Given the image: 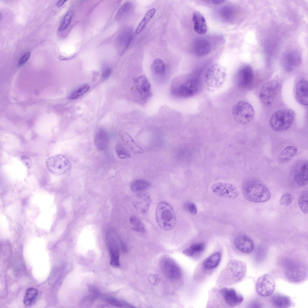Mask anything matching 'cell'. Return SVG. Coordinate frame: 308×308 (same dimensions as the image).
<instances>
[{
    "label": "cell",
    "mask_w": 308,
    "mask_h": 308,
    "mask_svg": "<svg viewBox=\"0 0 308 308\" xmlns=\"http://www.w3.org/2000/svg\"><path fill=\"white\" fill-rule=\"evenodd\" d=\"M242 192L245 198L254 203H263L268 201L271 193L267 187L261 182L256 180H248L244 183Z\"/></svg>",
    "instance_id": "6da1fadb"
},
{
    "label": "cell",
    "mask_w": 308,
    "mask_h": 308,
    "mask_svg": "<svg viewBox=\"0 0 308 308\" xmlns=\"http://www.w3.org/2000/svg\"><path fill=\"white\" fill-rule=\"evenodd\" d=\"M156 218L160 228L165 231L173 229L176 223V217L174 211L168 202L164 201L159 202L156 211Z\"/></svg>",
    "instance_id": "7a4b0ae2"
},
{
    "label": "cell",
    "mask_w": 308,
    "mask_h": 308,
    "mask_svg": "<svg viewBox=\"0 0 308 308\" xmlns=\"http://www.w3.org/2000/svg\"><path fill=\"white\" fill-rule=\"evenodd\" d=\"M295 116L291 109L279 110L271 117L269 124L271 128L276 132H282L288 129L292 125Z\"/></svg>",
    "instance_id": "3957f363"
},
{
    "label": "cell",
    "mask_w": 308,
    "mask_h": 308,
    "mask_svg": "<svg viewBox=\"0 0 308 308\" xmlns=\"http://www.w3.org/2000/svg\"><path fill=\"white\" fill-rule=\"evenodd\" d=\"M308 166V162L305 159L299 160L293 165L288 178L291 186L299 187L307 184Z\"/></svg>",
    "instance_id": "277c9868"
},
{
    "label": "cell",
    "mask_w": 308,
    "mask_h": 308,
    "mask_svg": "<svg viewBox=\"0 0 308 308\" xmlns=\"http://www.w3.org/2000/svg\"><path fill=\"white\" fill-rule=\"evenodd\" d=\"M226 77V69L219 64L214 63L209 68L206 72L205 83L211 90H215L223 85Z\"/></svg>",
    "instance_id": "5b68a950"
},
{
    "label": "cell",
    "mask_w": 308,
    "mask_h": 308,
    "mask_svg": "<svg viewBox=\"0 0 308 308\" xmlns=\"http://www.w3.org/2000/svg\"><path fill=\"white\" fill-rule=\"evenodd\" d=\"M199 82L196 79H189L180 83L173 79L171 91L174 96L180 97H188L195 95L198 92Z\"/></svg>",
    "instance_id": "8992f818"
},
{
    "label": "cell",
    "mask_w": 308,
    "mask_h": 308,
    "mask_svg": "<svg viewBox=\"0 0 308 308\" xmlns=\"http://www.w3.org/2000/svg\"><path fill=\"white\" fill-rule=\"evenodd\" d=\"M232 113L236 122L245 125L248 123L253 119L254 112L251 104L245 101H240L233 107Z\"/></svg>",
    "instance_id": "52a82bcc"
},
{
    "label": "cell",
    "mask_w": 308,
    "mask_h": 308,
    "mask_svg": "<svg viewBox=\"0 0 308 308\" xmlns=\"http://www.w3.org/2000/svg\"><path fill=\"white\" fill-rule=\"evenodd\" d=\"M46 167L52 174L59 175L67 171L71 168L68 159L62 154H58L48 158L45 162Z\"/></svg>",
    "instance_id": "ba28073f"
},
{
    "label": "cell",
    "mask_w": 308,
    "mask_h": 308,
    "mask_svg": "<svg viewBox=\"0 0 308 308\" xmlns=\"http://www.w3.org/2000/svg\"><path fill=\"white\" fill-rule=\"evenodd\" d=\"M280 83L276 80L269 81L261 87L260 92V97L263 104L269 106L273 104L276 96L280 93Z\"/></svg>",
    "instance_id": "9c48e42d"
},
{
    "label": "cell",
    "mask_w": 308,
    "mask_h": 308,
    "mask_svg": "<svg viewBox=\"0 0 308 308\" xmlns=\"http://www.w3.org/2000/svg\"><path fill=\"white\" fill-rule=\"evenodd\" d=\"M134 95L139 102L146 103L151 95V85L146 76L140 75L134 79Z\"/></svg>",
    "instance_id": "30bf717a"
},
{
    "label": "cell",
    "mask_w": 308,
    "mask_h": 308,
    "mask_svg": "<svg viewBox=\"0 0 308 308\" xmlns=\"http://www.w3.org/2000/svg\"><path fill=\"white\" fill-rule=\"evenodd\" d=\"M285 275L289 281L299 283L303 281L307 276V268L301 263L292 262L286 267Z\"/></svg>",
    "instance_id": "8fae6325"
},
{
    "label": "cell",
    "mask_w": 308,
    "mask_h": 308,
    "mask_svg": "<svg viewBox=\"0 0 308 308\" xmlns=\"http://www.w3.org/2000/svg\"><path fill=\"white\" fill-rule=\"evenodd\" d=\"M213 193L220 197L235 199L239 195V192L233 185L226 183L217 182L213 184L211 187Z\"/></svg>",
    "instance_id": "7c38bea8"
},
{
    "label": "cell",
    "mask_w": 308,
    "mask_h": 308,
    "mask_svg": "<svg viewBox=\"0 0 308 308\" xmlns=\"http://www.w3.org/2000/svg\"><path fill=\"white\" fill-rule=\"evenodd\" d=\"M161 270L164 275L168 279L176 280L180 279L182 272L180 268L172 259L164 258L161 262Z\"/></svg>",
    "instance_id": "4fadbf2b"
},
{
    "label": "cell",
    "mask_w": 308,
    "mask_h": 308,
    "mask_svg": "<svg viewBox=\"0 0 308 308\" xmlns=\"http://www.w3.org/2000/svg\"><path fill=\"white\" fill-rule=\"evenodd\" d=\"M275 287L274 279L270 275L264 274L258 279L256 289L258 294L263 297H267L273 292Z\"/></svg>",
    "instance_id": "5bb4252c"
},
{
    "label": "cell",
    "mask_w": 308,
    "mask_h": 308,
    "mask_svg": "<svg viewBox=\"0 0 308 308\" xmlns=\"http://www.w3.org/2000/svg\"><path fill=\"white\" fill-rule=\"evenodd\" d=\"M133 36V30L131 27L126 26L122 29L116 41V48L119 54L122 55L127 49Z\"/></svg>",
    "instance_id": "9a60e30c"
},
{
    "label": "cell",
    "mask_w": 308,
    "mask_h": 308,
    "mask_svg": "<svg viewBox=\"0 0 308 308\" xmlns=\"http://www.w3.org/2000/svg\"><path fill=\"white\" fill-rule=\"evenodd\" d=\"M302 61L301 56L298 52L290 51L285 53L282 57V66L285 71L290 72L299 66Z\"/></svg>",
    "instance_id": "2e32d148"
},
{
    "label": "cell",
    "mask_w": 308,
    "mask_h": 308,
    "mask_svg": "<svg viewBox=\"0 0 308 308\" xmlns=\"http://www.w3.org/2000/svg\"><path fill=\"white\" fill-rule=\"evenodd\" d=\"M220 292L225 303L230 306H237L243 300L242 296L238 294L233 288H223L220 289Z\"/></svg>",
    "instance_id": "e0dca14e"
},
{
    "label": "cell",
    "mask_w": 308,
    "mask_h": 308,
    "mask_svg": "<svg viewBox=\"0 0 308 308\" xmlns=\"http://www.w3.org/2000/svg\"><path fill=\"white\" fill-rule=\"evenodd\" d=\"M237 82L239 87L244 88L249 86L254 79V74L251 67L245 66L241 68L237 74Z\"/></svg>",
    "instance_id": "ac0fdd59"
},
{
    "label": "cell",
    "mask_w": 308,
    "mask_h": 308,
    "mask_svg": "<svg viewBox=\"0 0 308 308\" xmlns=\"http://www.w3.org/2000/svg\"><path fill=\"white\" fill-rule=\"evenodd\" d=\"M151 200L149 195L146 193H138L134 201V207L142 214H146L148 212Z\"/></svg>",
    "instance_id": "d6986e66"
},
{
    "label": "cell",
    "mask_w": 308,
    "mask_h": 308,
    "mask_svg": "<svg viewBox=\"0 0 308 308\" xmlns=\"http://www.w3.org/2000/svg\"><path fill=\"white\" fill-rule=\"evenodd\" d=\"M235 246L240 252L245 254L251 252L254 248L252 240L247 236L242 235L237 236L234 241Z\"/></svg>",
    "instance_id": "ffe728a7"
},
{
    "label": "cell",
    "mask_w": 308,
    "mask_h": 308,
    "mask_svg": "<svg viewBox=\"0 0 308 308\" xmlns=\"http://www.w3.org/2000/svg\"><path fill=\"white\" fill-rule=\"evenodd\" d=\"M211 49L210 42L206 39L199 38L194 41L192 45V51L198 57L205 56L209 52Z\"/></svg>",
    "instance_id": "44dd1931"
},
{
    "label": "cell",
    "mask_w": 308,
    "mask_h": 308,
    "mask_svg": "<svg viewBox=\"0 0 308 308\" xmlns=\"http://www.w3.org/2000/svg\"><path fill=\"white\" fill-rule=\"evenodd\" d=\"M308 82L304 79L300 80L297 83L296 89V97L298 102L302 105L308 104Z\"/></svg>",
    "instance_id": "7402d4cb"
},
{
    "label": "cell",
    "mask_w": 308,
    "mask_h": 308,
    "mask_svg": "<svg viewBox=\"0 0 308 308\" xmlns=\"http://www.w3.org/2000/svg\"><path fill=\"white\" fill-rule=\"evenodd\" d=\"M194 29L196 32L200 35L205 34L208 29L206 21L204 17L199 12L194 11L192 14Z\"/></svg>",
    "instance_id": "603a6c76"
},
{
    "label": "cell",
    "mask_w": 308,
    "mask_h": 308,
    "mask_svg": "<svg viewBox=\"0 0 308 308\" xmlns=\"http://www.w3.org/2000/svg\"><path fill=\"white\" fill-rule=\"evenodd\" d=\"M94 141L95 145L99 150L106 149L108 146L109 137V135L104 129H99L95 134Z\"/></svg>",
    "instance_id": "cb8c5ba5"
},
{
    "label": "cell",
    "mask_w": 308,
    "mask_h": 308,
    "mask_svg": "<svg viewBox=\"0 0 308 308\" xmlns=\"http://www.w3.org/2000/svg\"><path fill=\"white\" fill-rule=\"evenodd\" d=\"M222 254L220 251L214 252L204 260L202 266L205 270H212L216 268L220 263Z\"/></svg>",
    "instance_id": "d4e9b609"
},
{
    "label": "cell",
    "mask_w": 308,
    "mask_h": 308,
    "mask_svg": "<svg viewBox=\"0 0 308 308\" xmlns=\"http://www.w3.org/2000/svg\"><path fill=\"white\" fill-rule=\"evenodd\" d=\"M297 150V148L295 146H286L281 152L278 156L279 163L282 164L287 163L296 154Z\"/></svg>",
    "instance_id": "484cf974"
},
{
    "label": "cell",
    "mask_w": 308,
    "mask_h": 308,
    "mask_svg": "<svg viewBox=\"0 0 308 308\" xmlns=\"http://www.w3.org/2000/svg\"><path fill=\"white\" fill-rule=\"evenodd\" d=\"M120 135L124 143L134 153L137 154L144 153L143 149L135 142L129 134L125 132L122 131L120 132Z\"/></svg>",
    "instance_id": "4316f807"
},
{
    "label": "cell",
    "mask_w": 308,
    "mask_h": 308,
    "mask_svg": "<svg viewBox=\"0 0 308 308\" xmlns=\"http://www.w3.org/2000/svg\"><path fill=\"white\" fill-rule=\"evenodd\" d=\"M272 302L275 307L280 308L289 307L291 304V300L288 297L279 294H276L273 297Z\"/></svg>",
    "instance_id": "83f0119b"
},
{
    "label": "cell",
    "mask_w": 308,
    "mask_h": 308,
    "mask_svg": "<svg viewBox=\"0 0 308 308\" xmlns=\"http://www.w3.org/2000/svg\"><path fill=\"white\" fill-rule=\"evenodd\" d=\"M151 186L150 183L143 179H137L133 181L131 185V191L136 193H140L148 189Z\"/></svg>",
    "instance_id": "f1b7e54d"
},
{
    "label": "cell",
    "mask_w": 308,
    "mask_h": 308,
    "mask_svg": "<svg viewBox=\"0 0 308 308\" xmlns=\"http://www.w3.org/2000/svg\"><path fill=\"white\" fill-rule=\"evenodd\" d=\"M134 8V5L132 2H126L119 9L116 15V19L119 20L125 18L132 12Z\"/></svg>",
    "instance_id": "f546056e"
},
{
    "label": "cell",
    "mask_w": 308,
    "mask_h": 308,
    "mask_svg": "<svg viewBox=\"0 0 308 308\" xmlns=\"http://www.w3.org/2000/svg\"><path fill=\"white\" fill-rule=\"evenodd\" d=\"M165 66L162 60L156 58L153 60L151 65L152 72L156 76L161 77L165 73Z\"/></svg>",
    "instance_id": "4dcf8cb0"
},
{
    "label": "cell",
    "mask_w": 308,
    "mask_h": 308,
    "mask_svg": "<svg viewBox=\"0 0 308 308\" xmlns=\"http://www.w3.org/2000/svg\"><path fill=\"white\" fill-rule=\"evenodd\" d=\"M205 244L203 243H195L184 250L183 253L189 257H192L196 254L203 252L205 249Z\"/></svg>",
    "instance_id": "1f68e13d"
},
{
    "label": "cell",
    "mask_w": 308,
    "mask_h": 308,
    "mask_svg": "<svg viewBox=\"0 0 308 308\" xmlns=\"http://www.w3.org/2000/svg\"><path fill=\"white\" fill-rule=\"evenodd\" d=\"M156 11V9H151L145 14L142 20L139 23L135 30V33L138 34L144 29L147 23L152 18Z\"/></svg>",
    "instance_id": "d6a6232c"
},
{
    "label": "cell",
    "mask_w": 308,
    "mask_h": 308,
    "mask_svg": "<svg viewBox=\"0 0 308 308\" xmlns=\"http://www.w3.org/2000/svg\"><path fill=\"white\" fill-rule=\"evenodd\" d=\"M130 224L132 229L134 231L140 233H144L146 229L142 221L137 217L133 216L129 220Z\"/></svg>",
    "instance_id": "836d02e7"
},
{
    "label": "cell",
    "mask_w": 308,
    "mask_h": 308,
    "mask_svg": "<svg viewBox=\"0 0 308 308\" xmlns=\"http://www.w3.org/2000/svg\"><path fill=\"white\" fill-rule=\"evenodd\" d=\"M38 291L37 289L32 288H28L26 291L23 302L26 306H29L33 302L37 297Z\"/></svg>",
    "instance_id": "e575fe53"
},
{
    "label": "cell",
    "mask_w": 308,
    "mask_h": 308,
    "mask_svg": "<svg viewBox=\"0 0 308 308\" xmlns=\"http://www.w3.org/2000/svg\"><path fill=\"white\" fill-rule=\"evenodd\" d=\"M308 193L307 191L302 192L298 200V204L300 209L305 214L308 213Z\"/></svg>",
    "instance_id": "d590c367"
},
{
    "label": "cell",
    "mask_w": 308,
    "mask_h": 308,
    "mask_svg": "<svg viewBox=\"0 0 308 308\" xmlns=\"http://www.w3.org/2000/svg\"><path fill=\"white\" fill-rule=\"evenodd\" d=\"M116 152L117 157L120 159L129 158L131 157L129 151L121 143H119L116 145Z\"/></svg>",
    "instance_id": "8d00e7d4"
},
{
    "label": "cell",
    "mask_w": 308,
    "mask_h": 308,
    "mask_svg": "<svg viewBox=\"0 0 308 308\" xmlns=\"http://www.w3.org/2000/svg\"><path fill=\"white\" fill-rule=\"evenodd\" d=\"M89 88V86L88 85H84L72 92L68 98L70 99H76L87 92Z\"/></svg>",
    "instance_id": "74e56055"
},
{
    "label": "cell",
    "mask_w": 308,
    "mask_h": 308,
    "mask_svg": "<svg viewBox=\"0 0 308 308\" xmlns=\"http://www.w3.org/2000/svg\"><path fill=\"white\" fill-rule=\"evenodd\" d=\"M293 198V196L290 193H286L281 197L279 200V203L282 205L288 206L291 203Z\"/></svg>",
    "instance_id": "f35d334b"
},
{
    "label": "cell",
    "mask_w": 308,
    "mask_h": 308,
    "mask_svg": "<svg viewBox=\"0 0 308 308\" xmlns=\"http://www.w3.org/2000/svg\"><path fill=\"white\" fill-rule=\"evenodd\" d=\"M72 19V16L69 14H66L64 17L62 22L58 30L63 31L66 29L70 24Z\"/></svg>",
    "instance_id": "ab89813d"
},
{
    "label": "cell",
    "mask_w": 308,
    "mask_h": 308,
    "mask_svg": "<svg viewBox=\"0 0 308 308\" xmlns=\"http://www.w3.org/2000/svg\"><path fill=\"white\" fill-rule=\"evenodd\" d=\"M111 256L110 264L116 266L119 265V251H109Z\"/></svg>",
    "instance_id": "60d3db41"
},
{
    "label": "cell",
    "mask_w": 308,
    "mask_h": 308,
    "mask_svg": "<svg viewBox=\"0 0 308 308\" xmlns=\"http://www.w3.org/2000/svg\"><path fill=\"white\" fill-rule=\"evenodd\" d=\"M226 7L222 10V15L223 17L226 20H231L234 15V11L231 7Z\"/></svg>",
    "instance_id": "b9f144b4"
},
{
    "label": "cell",
    "mask_w": 308,
    "mask_h": 308,
    "mask_svg": "<svg viewBox=\"0 0 308 308\" xmlns=\"http://www.w3.org/2000/svg\"><path fill=\"white\" fill-rule=\"evenodd\" d=\"M187 209L191 214L194 215L196 214L197 211V207L193 203H189L187 205Z\"/></svg>",
    "instance_id": "7bdbcfd3"
},
{
    "label": "cell",
    "mask_w": 308,
    "mask_h": 308,
    "mask_svg": "<svg viewBox=\"0 0 308 308\" xmlns=\"http://www.w3.org/2000/svg\"><path fill=\"white\" fill-rule=\"evenodd\" d=\"M31 53L29 52H28L24 54L20 58L19 62V65L20 66H22L24 64L29 58Z\"/></svg>",
    "instance_id": "ee69618b"
},
{
    "label": "cell",
    "mask_w": 308,
    "mask_h": 308,
    "mask_svg": "<svg viewBox=\"0 0 308 308\" xmlns=\"http://www.w3.org/2000/svg\"><path fill=\"white\" fill-rule=\"evenodd\" d=\"M21 160L24 165L28 169L29 168L31 165V162L29 158L26 156L21 157Z\"/></svg>",
    "instance_id": "f6af8a7d"
},
{
    "label": "cell",
    "mask_w": 308,
    "mask_h": 308,
    "mask_svg": "<svg viewBox=\"0 0 308 308\" xmlns=\"http://www.w3.org/2000/svg\"><path fill=\"white\" fill-rule=\"evenodd\" d=\"M111 72V69L109 67L105 68L103 71L102 73V76L103 78L104 79L108 78L110 75Z\"/></svg>",
    "instance_id": "bcb514c9"
},
{
    "label": "cell",
    "mask_w": 308,
    "mask_h": 308,
    "mask_svg": "<svg viewBox=\"0 0 308 308\" xmlns=\"http://www.w3.org/2000/svg\"><path fill=\"white\" fill-rule=\"evenodd\" d=\"M159 278L156 275H152L149 277V281L152 284L155 285L159 281Z\"/></svg>",
    "instance_id": "7dc6e473"
},
{
    "label": "cell",
    "mask_w": 308,
    "mask_h": 308,
    "mask_svg": "<svg viewBox=\"0 0 308 308\" xmlns=\"http://www.w3.org/2000/svg\"><path fill=\"white\" fill-rule=\"evenodd\" d=\"M108 301L111 304L114 306L119 307H121L123 306L121 303L114 298H109L108 299Z\"/></svg>",
    "instance_id": "c3c4849f"
},
{
    "label": "cell",
    "mask_w": 308,
    "mask_h": 308,
    "mask_svg": "<svg viewBox=\"0 0 308 308\" xmlns=\"http://www.w3.org/2000/svg\"><path fill=\"white\" fill-rule=\"evenodd\" d=\"M225 1L224 0H219L206 1L205 2L212 4L218 5L223 3Z\"/></svg>",
    "instance_id": "681fc988"
},
{
    "label": "cell",
    "mask_w": 308,
    "mask_h": 308,
    "mask_svg": "<svg viewBox=\"0 0 308 308\" xmlns=\"http://www.w3.org/2000/svg\"><path fill=\"white\" fill-rule=\"evenodd\" d=\"M76 55V54H75L72 56L69 57H65L62 56H60L59 57V58L60 59L62 60H68L71 59H72L74 57H75Z\"/></svg>",
    "instance_id": "f907efd6"
},
{
    "label": "cell",
    "mask_w": 308,
    "mask_h": 308,
    "mask_svg": "<svg viewBox=\"0 0 308 308\" xmlns=\"http://www.w3.org/2000/svg\"><path fill=\"white\" fill-rule=\"evenodd\" d=\"M66 1L62 0L58 1L56 3L57 6L59 7L62 6Z\"/></svg>",
    "instance_id": "816d5d0a"
}]
</instances>
